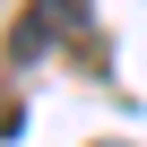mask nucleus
Segmentation results:
<instances>
[{"label":"nucleus","mask_w":147,"mask_h":147,"mask_svg":"<svg viewBox=\"0 0 147 147\" xmlns=\"http://www.w3.org/2000/svg\"><path fill=\"white\" fill-rule=\"evenodd\" d=\"M78 26H87V0H35V26H18V43H9V52H18V61H35L52 35H78Z\"/></svg>","instance_id":"1"}]
</instances>
